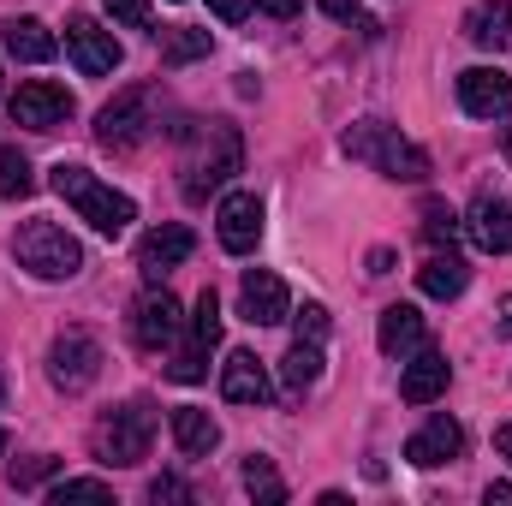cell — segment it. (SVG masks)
Listing matches in <instances>:
<instances>
[{
    "label": "cell",
    "mask_w": 512,
    "mask_h": 506,
    "mask_svg": "<svg viewBox=\"0 0 512 506\" xmlns=\"http://www.w3.org/2000/svg\"><path fill=\"white\" fill-rule=\"evenodd\" d=\"M239 161H245V143H239V126H227V120H209V126L191 131V149H185V179H179V191L191 197V203H203L209 191H221L233 173H239Z\"/></svg>",
    "instance_id": "6da1fadb"
},
{
    "label": "cell",
    "mask_w": 512,
    "mask_h": 506,
    "mask_svg": "<svg viewBox=\"0 0 512 506\" xmlns=\"http://www.w3.org/2000/svg\"><path fill=\"white\" fill-rule=\"evenodd\" d=\"M72 209H78V221H90L102 239H120L131 221H137V203H131L126 191H114V185H102L90 167H72V161H60L54 167V179H48Z\"/></svg>",
    "instance_id": "7a4b0ae2"
},
{
    "label": "cell",
    "mask_w": 512,
    "mask_h": 506,
    "mask_svg": "<svg viewBox=\"0 0 512 506\" xmlns=\"http://www.w3.org/2000/svg\"><path fill=\"white\" fill-rule=\"evenodd\" d=\"M340 149H346L352 161L387 173V179H405V185H423V179H429V155H423L411 137H399V126H387V120H358V126L340 137Z\"/></svg>",
    "instance_id": "3957f363"
},
{
    "label": "cell",
    "mask_w": 512,
    "mask_h": 506,
    "mask_svg": "<svg viewBox=\"0 0 512 506\" xmlns=\"http://www.w3.org/2000/svg\"><path fill=\"white\" fill-rule=\"evenodd\" d=\"M12 256H18V268H30L36 280H72V274L84 268V245H78L66 227H54V221H24V227L12 233Z\"/></svg>",
    "instance_id": "277c9868"
},
{
    "label": "cell",
    "mask_w": 512,
    "mask_h": 506,
    "mask_svg": "<svg viewBox=\"0 0 512 506\" xmlns=\"http://www.w3.org/2000/svg\"><path fill=\"white\" fill-rule=\"evenodd\" d=\"M149 441H155V405L149 399H131L120 411H108L96 423V435H90V447H96L102 465H137V459H149Z\"/></svg>",
    "instance_id": "5b68a950"
},
{
    "label": "cell",
    "mask_w": 512,
    "mask_h": 506,
    "mask_svg": "<svg viewBox=\"0 0 512 506\" xmlns=\"http://www.w3.org/2000/svg\"><path fill=\"white\" fill-rule=\"evenodd\" d=\"M155 102H161L155 84H131V90H120V96L96 114V143H102V149H137L149 131L161 126V120H155Z\"/></svg>",
    "instance_id": "8992f818"
},
{
    "label": "cell",
    "mask_w": 512,
    "mask_h": 506,
    "mask_svg": "<svg viewBox=\"0 0 512 506\" xmlns=\"http://www.w3.org/2000/svg\"><path fill=\"white\" fill-rule=\"evenodd\" d=\"M96 376H102V346H96L84 328H66V334L48 346V381H54L60 393H84Z\"/></svg>",
    "instance_id": "52a82bcc"
},
{
    "label": "cell",
    "mask_w": 512,
    "mask_h": 506,
    "mask_svg": "<svg viewBox=\"0 0 512 506\" xmlns=\"http://www.w3.org/2000/svg\"><path fill=\"white\" fill-rule=\"evenodd\" d=\"M72 120V90H60V84H48V78H30V84H18V96H12V126L24 131H54Z\"/></svg>",
    "instance_id": "ba28073f"
},
{
    "label": "cell",
    "mask_w": 512,
    "mask_h": 506,
    "mask_svg": "<svg viewBox=\"0 0 512 506\" xmlns=\"http://www.w3.org/2000/svg\"><path fill=\"white\" fill-rule=\"evenodd\" d=\"M66 54H72V66H78L84 78H108V72L126 60V48L114 42V30H102L96 18H72V24H66Z\"/></svg>",
    "instance_id": "9c48e42d"
},
{
    "label": "cell",
    "mask_w": 512,
    "mask_h": 506,
    "mask_svg": "<svg viewBox=\"0 0 512 506\" xmlns=\"http://www.w3.org/2000/svg\"><path fill=\"white\" fill-rule=\"evenodd\" d=\"M173 334H179V298H173L167 286H149V292L131 304V340H137L143 352H161Z\"/></svg>",
    "instance_id": "30bf717a"
},
{
    "label": "cell",
    "mask_w": 512,
    "mask_h": 506,
    "mask_svg": "<svg viewBox=\"0 0 512 506\" xmlns=\"http://www.w3.org/2000/svg\"><path fill=\"white\" fill-rule=\"evenodd\" d=\"M215 233L233 256H251L262 239V197L256 191H227L221 209H215Z\"/></svg>",
    "instance_id": "8fae6325"
},
{
    "label": "cell",
    "mask_w": 512,
    "mask_h": 506,
    "mask_svg": "<svg viewBox=\"0 0 512 506\" xmlns=\"http://www.w3.org/2000/svg\"><path fill=\"white\" fill-rule=\"evenodd\" d=\"M239 316H245L251 328H274V322H286V316H292L286 280L268 274V268H251V274L239 280Z\"/></svg>",
    "instance_id": "7c38bea8"
},
{
    "label": "cell",
    "mask_w": 512,
    "mask_h": 506,
    "mask_svg": "<svg viewBox=\"0 0 512 506\" xmlns=\"http://www.w3.org/2000/svg\"><path fill=\"white\" fill-rule=\"evenodd\" d=\"M459 108L477 114V120L512 114V78L501 66H471V72H459Z\"/></svg>",
    "instance_id": "4fadbf2b"
},
{
    "label": "cell",
    "mask_w": 512,
    "mask_h": 506,
    "mask_svg": "<svg viewBox=\"0 0 512 506\" xmlns=\"http://www.w3.org/2000/svg\"><path fill=\"white\" fill-rule=\"evenodd\" d=\"M465 233H471L477 251L507 256L512 251V203L507 197H495V191H483V197L465 209Z\"/></svg>",
    "instance_id": "5bb4252c"
},
{
    "label": "cell",
    "mask_w": 512,
    "mask_h": 506,
    "mask_svg": "<svg viewBox=\"0 0 512 506\" xmlns=\"http://www.w3.org/2000/svg\"><path fill=\"white\" fill-rule=\"evenodd\" d=\"M465 453V429L453 423V417H429L411 441H405V459L417 465V471H435V465H447V459H459Z\"/></svg>",
    "instance_id": "9a60e30c"
},
{
    "label": "cell",
    "mask_w": 512,
    "mask_h": 506,
    "mask_svg": "<svg viewBox=\"0 0 512 506\" xmlns=\"http://www.w3.org/2000/svg\"><path fill=\"white\" fill-rule=\"evenodd\" d=\"M191 251H197L191 227H155V233H143V245H137V268H143L149 280H161L167 268H179Z\"/></svg>",
    "instance_id": "2e32d148"
},
{
    "label": "cell",
    "mask_w": 512,
    "mask_h": 506,
    "mask_svg": "<svg viewBox=\"0 0 512 506\" xmlns=\"http://www.w3.org/2000/svg\"><path fill=\"white\" fill-rule=\"evenodd\" d=\"M447 381H453V364H447L441 352H417V358L405 364V376H399V399H405V405H435V399L447 393Z\"/></svg>",
    "instance_id": "e0dca14e"
},
{
    "label": "cell",
    "mask_w": 512,
    "mask_h": 506,
    "mask_svg": "<svg viewBox=\"0 0 512 506\" xmlns=\"http://www.w3.org/2000/svg\"><path fill=\"white\" fill-rule=\"evenodd\" d=\"M0 42H6V54H12V60H24V66H42V60H54V54H60L54 30H48L42 18H6V24H0Z\"/></svg>",
    "instance_id": "ac0fdd59"
},
{
    "label": "cell",
    "mask_w": 512,
    "mask_h": 506,
    "mask_svg": "<svg viewBox=\"0 0 512 506\" xmlns=\"http://www.w3.org/2000/svg\"><path fill=\"white\" fill-rule=\"evenodd\" d=\"M221 393H227L233 405H262V399L274 393V381L256 364V352H233V358L221 364Z\"/></svg>",
    "instance_id": "d6986e66"
},
{
    "label": "cell",
    "mask_w": 512,
    "mask_h": 506,
    "mask_svg": "<svg viewBox=\"0 0 512 506\" xmlns=\"http://www.w3.org/2000/svg\"><path fill=\"white\" fill-rule=\"evenodd\" d=\"M465 36H471L477 48H489V54L512 48V0H483V6H471V12H465Z\"/></svg>",
    "instance_id": "ffe728a7"
},
{
    "label": "cell",
    "mask_w": 512,
    "mask_h": 506,
    "mask_svg": "<svg viewBox=\"0 0 512 506\" xmlns=\"http://www.w3.org/2000/svg\"><path fill=\"white\" fill-rule=\"evenodd\" d=\"M376 346H382L387 358H405V352L423 346V316H417V304H387L382 328H376Z\"/></svg>",
    "instance_id": "44dd1931"
},
{
    "label": "cell",
    "mask_w": 512,
    "mask_h": 506,
    "mask_svg": "<svg viewBox=\"0 0 512 506\" xmlns=\"http://www.w3.org/2000/svg\"><path fill=\"white\" fill-rule=\"evenodd\" d=\"M173 441H179V453L203 459V453L221 447V423H215L209 411H197V405H179V411H173Z\"/></svg>",
    "instance_id": "7402d4cb"
},
{
    "label": "cell",
    "mask_w": 512,
    "mask_h": 506,
    "mask_svg": "<svg viewBox=\"0 0 512 506\" xmlns=\"http://www.w3.org/2000/svg\"><path fill=\"white\" fill-rule=\"evenodd\" d=\"M465 280H471V268H465V256H453V251H435L417 268V286H423L429 298H459Z\"/></svg>",
    "instance_id": "603a6c76"
},
{
    "label": "cell",
    "mask_w": 512,
    "mask_h": 506,
    "mask_svg": "<svg viewBox=\"0 0 512 506\" xmlns=\"http://www.w3.org/2000/svg\"><path fill=\"white\" fill-rule=\"evenodd\" d=\"M316 376H322V346H316V340H292V352H286V364H280L286 393H304V387H316Z\"/></svg>",
    "instance_id": "cb8c5ba5"
},
{
    "label": "cell",
    "mask_w": 512,
    "mask_h": 506,
    "mask_svg": "<svg viewBox=\"0 0 512 506\" xmlns=\"http://www.w3.org/2000/svg\"><path fill=\"white\" fill-rule=\"evenodd\" d=\"M239 477H245V489H251V495H256L262 506H280V501H286V483H280V471H274V459H262V453H251Z\"/></svg>",
    "instance_id": "d4e9b609"
},
{
    "label": "cell",
    "mask_w": 512,
    "mask_h": 506,
    "mask_svg": "<svg viewBox=\"0 0 512 506\" xmlns=\"http://www.w3.org/2000/svg\"><path fill=\"white\" fill-rule=\"evenodd\" d=\"M30 191H36V173L24 161V149L0 143V197H30Z\"/></svg>",
    "instance_id": "484cf974"
},
{
    "label": "cell",
    "mask_w": 512,
    "mask_h": 506,
    "mask_svg": "<svg viewBox=\"0 0 512 506\" xmlns=\"http://www.w3.org/2000/svg\"><path fill=\"white\" fill-rule=\"evenodd\" d=\"M191 340H197V346H209V352L221 346V298H215V292H203V298H197V310H191Z\"/></svg>",
    "instance_id": "4316f807"
},
{
    "label": "cell",
    "mask_w": 512,
    "mask_h": 506,
    "mask_svg": "<svg viewBox=\"0 0 512 506\" xmlns=\"http://www.w3.org/2000/svg\"><path fill=\"white\" fill-rule=\"evenodd\" d=\"M459 227H465V221H459L447 203H423V239H429V245H453Z\"/></svg>",
    "instance_id": "83f0119b"
},
{
    "label": "cell",
    "mask_w": 512,
    "mask_h": 506,
    "mask_svg": "<svg viewBox=\"0 0 512 506\" xmlns=\"http://www.w3.org/2000/svg\"><path fill=\"white\" fill-rule=\"evenodd\" d=\"M197 54H209V30H179V36L161 42V60H167V66H185V60H197Z\"/></svg>",
    "instance_id": "f1b7e54d"
},
{
    "label": "cell",
    "mask_w": 512,
    "mask_h": 506,
    "mask_svg": "<svg viewBox=\"0 0 512 506\" xmlns=\"http://www.w3.org/2000/svg\"><path fill=\"white\" fill-rule=\"evenodd\" d=\"M54 506L66 501H114V489L108 483H96V477H66V483H54V495H48Z\"/></svg>",
    "instance_id": "f546056e"
},
{
    "label": "cell",
    "mask_w": 512,
    "mask_h": 506,
    "mask_svg": "<svg viewBox=\"0 0 512 506\" xmlns=\"http://www.w3.org/2000/svg\"><path fill=\"white\" fill-rule=\"evenodd\" d=\"M292 328H298V340H316V346H322V334H328V310H322V304H304V310L292 316Z\"/></svg>",
    "instance_id": "4dcf8cb0"
},
{
    "label": "cell",
    "mask_w": 512,
    "mask_h": 506,
    "mask_svg": "<svg viewBox=\"0 0 512 506\" xmlns=\"http://www.w3.org/2000/svg\"><path fill=\"white\" fill-rule=\"evenodd\" d=\"M120 24H131V30H149V0H102Z\"/></svg>",
    "instance_id": "1f68e13d"
},
{
    "label": "cell",
    "mask_w": 512,
    "mask_h": 506,
    "mask_svg": "<svg viewBox=\"0 0 512 506\" xmlns=\"http://www.w3.org/2000/svg\"><path fill=\"white\" fill-rule=\"evenodd\" d=\"M54 471H60V459H30V465H18V471H12V483H18V489H36V483H42V477H54Z\"/></svg>",
    "instance_id": "d6a6232c"
},
{
    "label": "cell",
    "mask_w": 512,
    "mask_h": 506,
    "mask_svg": "<svg viewBox=\"0 0 512 506\" xmlns=\"http://www.w3.org/2000/svg\"><path fill=\"white\" fill-rule=\"evenodd\" d=\"M149 501H155V506H161V501H191V489H185L179 477H155V483H149Z\"/></svg>",
    "instance_id": "836d02e7"
},
{
    "label": "cell",
    "mask_w": 512,
    "mask_h": 506,
    "mask_svg": "<svg viewBox=\"0 0 512 506\" xmlns=\"http://www.w3.org/2000/svg\"><path fill=\"white\" fill-rule=\"evenodd\" d=\"M251 6H256V0H209V12H215L221 24H239V18H245Z\"/></svg>",
    "instance_id": "e575fe53"
},
{
    "label": "cell",
    "mask_w": 512,
    "mask_h": 506,
    "mask_svg": "<svg viewBox=\"0 0 512 506\" xmlns=\"http://www.w3.org/2000/svg\"><path fill=\"white\" fill-rule=\"evenodd\" d=\"M256 6H262L268 18H298V6H304V0H256Z\"/></svg>",
    "instance_id": "d590c367"
},
{
    "label": "cell",
    "mask_w": 512,
    "mask_h": 506,
    "mask_svg": "<svg viewBox=\"0 0 512 506\" xmlns=\"http://www.w3.org/2000/svg\"><path fill=\"white\" fill-rule=\"evenodd\" d=\"M328 18H358V0H322Z\"/></svg>",
    "instance_id": "8d00e7d4"
},
{
    "label": "cell",
    "mask_w": 512,
    "mask_h": 506,
    "mask_svg": "<svg viewBox=\"0 0 512 506\" xmlns=\"http://www.w3.org/2000/svg\"><path fill=\"white\" fill-rule=\"evenodd\" d=\"M495 334H501V340L512 334V292L501 298V310H495Z\"/></svg>",
    "instance_id": "74e56055"
},
{
    "label": "cell",
    "mask_w": 512,
    "mask_h": 506,
    "mask_svg": "<svg viewBox=\"0 0 512 506\" xmlns=\"http://www.w3.org/2000/svg\"><path fill=\"white\" fill-rule=\"evenodd\" d=\"M495 447H501V459L512 465V423H501V429H495Z\"/></svg>",
    "instance_id": "f35d334b"
},
{
    "label": "cell",
    "mask_w": 512,
    "mask_h": 506,
    "mask_svg": "<svg viewBox=\"0 0 512 506\" xmlns=\"http://www.w3.org/2000/svg\"><path fill=\"white\" fill-rule=\"evenodd\" d=\"M370 274H393V251H370Z\"/></svg>",
    "instance_id": "ab89813d"
},
{
    "label": "cell",
    "mask_w": 512,
    "mask_h": 506,
    "mask_svg": "<svg viewBox=\"0 0 512 506\" xmlns=\"http://www.w3.org/2000/svg\"><path fill=\"white\" fill-rule=\"evenodd\" d=\"M489 506H512V483H489Z\"/></svg>",
    "instance_id": "60d3db41"
},
{
    "label": "cell",
    "mask_w": 512,
    "mask_h": 506,
    "mask_svg": "<svg viewBox=\"0 0 512 506\" xmlns=\"http://www.w3.org/2000/svg\"><path fill=\"white\" fill-rule=\"evenodd\" d=\"M0 453H6V429H0Z\"/></svg>",
    "instance_id": "b9f144b4"
}]
</instances>
